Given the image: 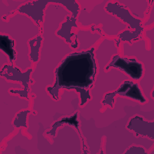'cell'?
I'll return each mask as SVG.
<instances>
[{"instance_id": "6da1fadb", "label": "cell", "mask_w": 154, "mask_h": 154, "mask_svg": "<svg viewBox=\"0 0 154 154\" xmlns=\"http://www.w3.org/2000/svg\"><path fill=\"white\" fill-rule=\"evenodd\" d=\"M94 48L87 51L74 52L67 55L55 70V83L47 91L56 100L61 88L74 89L79 93L80 106L91 99L90 90L93 86L97 67L94 58Z\"/></svg>"}, {"instance_id": "30bf717a", "label": "cell", "mask_w": 154, "mask_h": 154, "mask_svg": "<svg viewBox=\"0 0 154 154\" xmlns=\"http://www.w3.org/2000/svg\"><path fill=\"white\" fill-rule=\"evenodd\" d=\"M76 17L73 15L68 16L66 18V21L61 23V28L56 32L58 35L65 38L66 41L71 45L73 43V41L71 40V37L75 35L71 32L72 28V27L78 28V25L76 23Z\"/></svg>"}, {"instance_id": "8fae6325", "label": "cell", "mask_w": 154, "mask_h": 154, "mask_svg": "<svg viewBox=\"0 0 154 154\" xmlns=\"http://www.w3.org/2000/svg\"><path fill=\"white\" fill-rule=\"evenodd\" d=\"M43 37L41 35H38L34 38L29 40L28 45L30 49L29 57L30 61L33 63H36L38 61L40 52L42 46V42Z\"/></svg>"}, {"instance_id": "9c48e42d", "label": "cell", "mask_w": 154, "mask_h": 154, "mask_svg": "<svg viewBox=\"0 0 154 154\" xmlns=\"http://www.w3.org/2000/svg\"><path fill=\"white\" fill-rule=\"evenodd\" d=\"M0 49L8 56L10 63L13 65L16 60L17 52L16 51L15 42L9 35L4 33L0 34Z\"/></svg>"}, {"instance_id": "52a82bcc", "label": "cell", "mask_w": 154, "mask_h": 154, "mask_svg": "<svg viewBox=\"0 0 154 154\" xmlns=\"http://www.w3.org/2000/svg\"><path fill=\"white\" fill-rule=\"evenodd\" d=\"M128 129L134 131L136 135H141L154 139V122L144 120L143 117L135 116L131 118L127 126Z\"/></svg>"}, {"instance_id": "7c38bea8", "label": "cell", "mask_w": 154, "mask_h": 154, "mask_svg": "<svg viewBox=\"0 0 154 154\" xmlns=\"http://www.w3.org/2000/svg\"><path fill=\"white\" fill-rule=\"evenodd\" d=\"M54 3L60 4L65 7H66L67 9L72 12L73 16L75 17H78L79 14V12L80 10L79 5L78 2L75 1H65V0H54Z\"/></svg>"}, {"instance_id": "3957f363", "label": "cell", "mask_w": 154, "mask_h": 154, "mask_svg": "<svg viewBox=\"0 0 154 154\" xmlns=\"http://www.w3.org/2000/svg\"><path fill=\"white\" fill-rule=\"evenodd\" d=\"M117 95L131 98L141 103H144L147 102V99L143 95L138 84L132 80L124 81L116 90L106 93L102 101L103 106L109 105L112 108L114 97Z\"/></svg>"}, {"instance_id": "ba28073f", "label": "cell", "mask_w": 154, "mask_h": 154, "mask_svg": "<svg viewBox=\"0 0 154 154\" xmlns=\"http://www.w3.org/2000/svg\"><path fill=\"white\" fill-rule=\"evenodd\" d=\"M120 4L126 7L133 16L143 20L149 13L150 2L146 0H117Z\"/></svg>"}, {"instance_id": "4fadbf2b", "label": "cell", "mask_w": 154, "mask_h": 154, "mask_svg": "<svg viewBox=\"0 0 154 154\" xmlns=\"http://www.w3.org/2000/svg\"><path fill=\"white\" fill-rule=\"evenodd\" d=\"M30 110L22 111L19 112L15 117L13 122V126L15 128H19L20 126L27 127L26 125V117L28 113L30 112Z\"/></svg>"}, {"instance_id": "5b68a950", "label": "cell", "mask_w": 154, "mask_h": 154, "mask_svg": "<svg viewBox=\"0 0 154 154\" xmlns=\"http://www.w3.org/2000/svg\"><path fill=\"white\" fill-rule=\"evenodd\" d=\"M33 69L29 68L25 72H22L17 67L11 64H5L1 69L0 75L2 78L7 80L19 81L22 83L23 88L20 90L10 89L11 93L19 94V96L29 99L28 93L29 92V81L30 80V75Z\"/></svg>"}, {"instance_id": "7a4b0ae2", "label": "cell", "mask_w": 154, "mask_h": 154, "mask_svg": "<svg viewBox=\"0 0 154 154\" xmlns=\"http://www.w3.org/2000/svg\"><path fill=\"white\" fill-rule=\"evenodd\" d=\"M105 10L106 12L114 15L119 19L128 24L129 27L134 29V31L125 30L119 34V41H127L132 43V41L137 40V38L142 34L144 30V28L142 26L143 20L133 16L126 7L116 1H109L106 4Z\"/></svg>"}, {"instance_id": "277c9868", "label": "cell", "mask_w": 154, "mask_h": 154, "mask_svg": "<svg viewBox=\"0 0 154 154\" xmlns=\"http://www.w3.org/2000/svg\"><path fill=\"white\" fill-rule=\"evenodd\" d=\"M111 67L119 69L128 75L132 79L136 81L141 79L144 72L143 64L136 58H128L119 54L112 56L111 61L106 66L105 70H108Z\"/></svg>"}, {"instance_id": "8992f818", "label": "cell", "mask_w": 154, "mask_h": 154, "mask_svg": "<svg viewBox=\"0 0 154 154\" xmlns=\"http://www.w3.org/2000/svg\"><path fill=\"white\" fill-rule=\"evenodd\" d=\"M50 2H53V0L29 1L22 5L17 11L30 17L35 24L40 28V24L43 22L45 8Z\"/></svg>"}]
</instances>
